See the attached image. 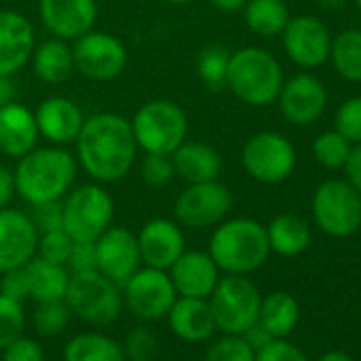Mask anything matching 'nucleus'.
Wrapping results in <instances>:
<instances>
[{"label": "nucleus", "mask_w": 361, "mask_h": 361, "mask_svg": "<svg viewBox=\"0 0 361 361\" xmlns=\"http://www.w3.org/2000/svg\"><path fill=\"white\" fill-rule=\"evenodd\" d=\"M342 170L346 174V180L357 190V194L361 196V142L350 147L348 159H346Z\"/></svg>", "instance_id": "47"}, {"label": "nucleus", "mask_w": 361, "mask_h": 361, "mask_svg": "<svg viewBox=\"0 0 361 361\" xmlns=\"http://www.w3.org/2000/svg\"><path fill=\"white\" fill-rule=\"evenodd\" d=\"M71 308L64 300L56 302H37L32 312V327L39 336H60L71 323Z\"/></svg>", "instance_id": "35"}, {"label": "nucleus", "mask_w": 361, "mask_h": 361, "mask_svg": "<svg viewBox=\"0 0 361 361\" xmlns=\"http://www.w3.org/2000/svg\"><path fill=\"white\" fill-rule=\"evenodd\" d=\"M230 54L226 47L221 45H211L204 47L198 54L196 60V73L200 83L211 90V92H219L226 87V77H228V64H230Z\"/></svg>", "instance_id": "33"}, {"label": "nucleus", "mask_w": 361, "mask_h": 361, "mask_svg": "<svg viewBox=\"0 0 361 361\" xmlns=\"http://www.w3.org/2000/svg\"><path fill=\"white\" fill-rule=\"evenodd\" d=\"M138 145L130 119L117 113L85 117L75 140V157L92 180L102 185L126 178L136 164Z\"/></svg>", "instance_id": "1"}, {"label": "nucleus", "mask_w": 361, "mask_h": 361, "mask_svg": "<svg viewBox=\"0 0 361 361\" xmlns=\"http://www.w3.org/2000/svg\"><path fill=\"white\" fill-rule=\"evenodd\" d=\"M209 3L224 13H236V11L245 9V5L249 3V0H209Z\"/></svg>", "instance_id": "51"}, {"label": "nucleus", "mask_w": 361, "mask_h": 361, "mask_svg": "<svg viewBox=\"0 0 361 361\" xmlns=\"http://www.w3.org/2000/svg\"><path fill=\"white\" fill-rule=\"evenodd\" d=\"M79 164L64 147H35L18 159L13 168L16 192L28 204L60 202L77 180Z\"/></svg>", "instance_id": "2"}, {"label": "nucleus", "mask_w": 361, "mask_h": 361, "mask_svg": "<svg viewBox=\"0 0 361 361\" xmlns=\"http://www.w3.org/2000/svg\"><path fill=\"white\" fill-rule=\"evenodd\" d=\"M140 176L149 188H164L176 176L172 157L161 153H145L140 159Z\"/></svg>", "instance_id": "40"}, {"label": "nucleus", "mask_w": 361, "mask_h": 361, "mask_svg": "<svg viewBox=\"0 0 361 361\" xmlns=\"http://www.w3.org/2000/svg\"><path fill=\"white\" fill-rule=\"evenodd\" d=\"M350 142L336 130H327V132H321L314 142H312V155L314 159L327 168V170H342L346 159H348V153H350Z\"/></svg>", "instance_id": "34"}, {"label": "nucleus", "mask_w": 361, "mask_h": 361, "mask_svg": "<svg viewBox=\"0 0 361 361\" xmlns=\"http://www.w3.org/2000/svg\"><path fill=\"white\" fill-rule=\"evenodd\" d=\"M243 336H245V340H247V342H249V344H251L255 350H259V348H262V346H266L270 340H274V338H272V336H270V334H268V331H266V329H264L259 323L251 325V327H249V329H247Z\"/></svg>", "instance_id": "49"}, {"label": "nucleus", "mask_w": 361, "mask_h": 361, "mask_svg": "<svg viewBox=\"0 0 361 361\" xmlns=\"http://www.w3.org/2000/svg\"><path fill=\"white\" fill-rule=\"evenodd\" d=\"M266 234L270 253H276L281 257H298L310 245V226L306 224V219L293 213L276 215L266 226Z\"/></svg>", "instance_id": "28"}, {"label": "nucleus", "mask_w": 361, "mask_h": 361, "mask_svg": "<svg viewBox=\"0 0 361 361\" xmlns=\"http://www.w3.org/2000/svg\"><path fill=\"white\" fill-rule=\"evenodd\" d=\"M334 130L340 132L350 145L361 142V96H353L338 106Z\"/></svg>", "instance_id": "39"}, {"label": "nucleus", "mask_w": 361, "mask_h": 361, "mask_svg": "<svg viewBox=\"0 0 361 361\" xmlns=\"http://www.w3.org/2000/svg\"><path fill=\"white\" fill-rule=\"evenodd\" d=\"M262 298L264 295L249 276L224 274L209 295L217 331L243 336L251 325L257 323Z\"/></svg>", "instance_id": "8"}, {"label": "nucleus", "mask_w": 361, "mask_h": 361, "mask_svg": "<svg viewBox=\"0 0 361 361\" xmlns=\"http://www.w3.org/2000/svg\"><path fill=\"white\" fill-rule=\"evenodd\" d=\"M73 243H75V240L64 232V228L43 232V234H39L37 255L43 257V259H47V262L66 266V259H68V255H71Z\"/></svg>", "instance_id": "41"}, {"label": "nucleus", "mask_w": 361, "mask_h": 361, "mask_svg": "<svg viewBox=\"0 0 361 361\" xmlns=\"http://www.w3.org/2000/svg\"><path fill=\"white\" fill-rule=\"evenodd\" d=\"M234 198L221 180L192 183L174 202V221L188 230H207L221 224L232 211Z\"/></svg>", "instance_id": "12"}, {"label": "nucleus", "mask_w": 361, "mask_h": 361, "mask_svg": "<svg viewBox=\"0 0 361 361\" xmlns=\"http://www.w3.org/2000/svg\"><path fill=\"white\" fill-rule=\"evenodd\" d=\"M255 361H308L304 350L285 338H274L259 350H255Z\"/></svg>", "instance_id": "42"}, {"label": "nucleus", "mask_w": 361, "mask_h": 361, "mask_svg": "<svg viewBox=\"0 0 361 361\" xmlns=\"http://www.w3.org/2000/svg\"><path fill=\"white\" fill-rule=\"evenodd\" d=\"M39 247V230L26 211L0 209V274L26 266Z\"/></svg>", "instance_id": "16"}, {"label": "nucleus", "mask_w": 361, "mask_h": 361, "mask_svg": "<svg viewBox=\"0 0 361 361\" xmlns=\"http://www.w3.org/2000/svg\"><path fill=\"white\" fill-rule=\"evenodd\" d=\"M115 202L102 183L73 185L62 198V228L73 240L94 243L113 226Z\"/></svg>", "instance_id": "6"}, {"label": "nucleus", "mask_w": 361, "mask_h": 361, "mask_svg": "<svg viewBox=\"0 0 361 361\" xmlns=\"http://www.w3.org/2000/svg\"><path fill=\"white\" fill-rule=\"evenodd\" d=\"M172 166L174 174L180 176L188 185L192 183H207V180H217L224 168L219 151L200 140H185L172 151Z\"/></svg>", "instance_id": "25"}, {"label": "nucleus", "mask_w": 361, "mask_h": 361, "mask_svg": "<svg viewBox=\"0 0 361 361\" xmlns=\"http://www.w3.org/2000/svg\"><path fill=\"white\" fill-rule=\"evenodd\" d=\"M281 115L293 126L314 123L327 106V90L321 79L308 73H300L287 79L279 92Z\"/></svg>", "instance_id": "17"}, {"label": "nucleus", "mask_w": 361, "mask_h": 361, "mask_svg": "<svg viewBox=\"0 0 361 361\" xmlns=\"http://www.w3.org/2000/svg\"><path fill=\"white\" fill-rule=\"evenodd\" d=\"M300 321V304L287 291H272L262 298L257 323L272 338H287Z\"/></svg>", "instance_id": "29"}, {"label": "nucleus", "mask_w": 361, "mask_h": 361, "mask_svg": "<svg viewBox=\"0 0 361 361\" xmlns=\"http://www.w3.org/2000/svg\"><path fill=\"white\" fill-rule=\"evenodd\" d=\"M64 361H126L123 346L100 331H81L75 334L62 353Z\"/></svg>", "instance_id": "30"}, {"label": "nucleus", "mask_w": 361, "mask_h": 361, "mask_svg": "<svg viewBox=\"0 0 361 361\" xmlns=\"http://www.w3.org/2000/svg\"><path fill=\"white\" fill-rule=\"evenodd\" d=\"M170 281L180 298H200L209 300L213 289L221 279V270L209 251L185 249L168 270Z\"/></svg>", "instance_id": "20"}, {"label": "nucleus", "mask_w": 361, "mask_h": 361, "mask_svg": "<svg viewBox=\"0 0 361 361\" xmlns=\"http://www.w3.org/2000/svg\"><path fill=\"white\" fill-rule=\"evenodd\" d=\"M123 308L142 323H155L166 319L168 310L176 302V289L168 270L140 266L123 285Z\"/></svg>", "instance_id": "11"}, {"label": "nucleus", "mask_w": 361, "mask_h": 361, "mask_svg": "<svg viewBox=\"0 0 361 361\" xmlns=\"http://www.w3.org/2000/svg\"><path fill=\"white\" fill-rule=\"evenodd\" d=\"M329 60L342 79L361 83V30L346 28L338 32L331 39Z\"/></svg>", "instance_id": "32"}, {"label": "nucleus", "mask_w": 361, "mask_h": 361, "mask_svg": "<svg viewBox=\"0 0 361 361\" xmlns=\"http://www.w3.org/2000/svg\"><path fill=\"white\" fill-rule=\"evenodd\" d=\"M16 100V83L13 77H0V109Z\"/></svg>", "instance_id": "50"}, {"label": "nucleus", "mask_w": 361, "mask_h": 361, "mask_svg": "<svg viewBox=\"0 0 361 361\" xmlns=\"http://www.w3.org/2000/svg\"><path fill=\"white\" fill-rule=\"evenodd\" d=\"M0 361H45V350L35 338L22 336L3 348Z\"/></svg>", "instance_id": "43"}, {"label": "nucleus", "mask_w": 361, "mask_h": 361, "mask_svg": "<svg viewBox=\"0 0 361 361\" xmlns=\"http://www.w3.org/2000/svg\"><path fill=\"white\" fill-rule=\"evenodd\" d=\"M138 151L172 155L190 136L188 113L172 100H149L140 104L130 119Z\"/></svg>", "instance_id": "5"}, {"label": "nucleus", "mask_w": 361, "mask_h": 361, "mask_svg": "<svg viewBox=\"0 0 361 361\" xmlns=\"http://www.w3.org/2000/svg\"><path fill=\"white\" fill-rule=\"evenodd\" d=\"M30 219L37 226L39 234L62 228V200L60 202H43L30 207Z\"/></svg>", "instance_id": "44"}, {"label": "nucleus", "mask_w": 361, "mask_h": 361, "mask_svg": "<svg viewBox=\"0 0 361 361\" xmlns=\"http://www.w3.org/2000/svg\"><path fill=\"white\" fill-rule=\"evenodd\" d=\"M75 71L90 81H113L128 64L126 45L111 32L90 30L73 41Z\"/></svg>", "instance_id": "13"}, {"label": "nucleus", "mask_w": 361, "mask_h": 361, "mask_svg": "<svg viewBox=\"0 0 361 361\" xmlns=\"http://www.w3.org/2000/svg\"><path fill=\"white\" fill-rule=\"evenodd\" d=\"M204 361H255V348L245 340V336L224 334L209 344Z\"/></svg>", "instance_id": "36"}, {"label": "nucleus", "mask_w": 361, "mask_h": 361, "mask_svg": "<svg viewBox=\"0 0 361 361\" xmlns=\"http://www.w3.org/2000/svg\"><path fill=\"white\" fill-rule=\"evenodd\" d=\"M32 73L39 81L47 85H60L75 73V58H73V43L62 39H47L35 45L30 56Z\"/></svg>", "instance_id": "26"}, {"label": "nucleus", "mask_w": 361, "mask_h": 361, "mask_svg": "<svg viewBox=\"0 0 361 361\" xmlns=\"http://www.w3.org/2000/svg\"><path fill=\"white\" fill-rule=\"evenodd\" d=\"M0 293L11 298V300H18V302L30 300L26 266L13 268V270H7V272L0 274Z\"/></svg>", "instance_id": "45"}, {"label": "nucleus", "mask_w": 361, "mask_h": 361, "mask_svg": "<svg viewBox=\"0 0 361 361\" xmlns=\"http://www.w3.org/2000/svg\"><path fill=\"white\" fill-rule=\"evenodd\" d=\"M317 361H353V357L344 350H327Z\"/></svg>", "instance_id": "52"}, {"label": "nucleus", "mask_w": 361, "mask_h": 361, "mask_svg": "<svg viewBox=\"0 0 361 361\" xmlns=\"http://www.w3.org/2000/svg\"><path fill=\"white\" fill-rule=\"evenodd\" d=\"M64 302L75 317L96 327L115 323L123 312L121 287L98 270L71 274Z\"/></svg>", "instance_id": "7"}, {"label": "nucleus", "mask_w": 361, "mask_h": 361, "mask_svg": "<svg viewBox=\"0 0 361 361\" xmlns=\"http://www.w3.org/2000/svg\"><path fill=\"white\" fill-rule=\"evenodd\" d=\"M26 310L24 304L0 293V350L24 336Z\"/></svg>", "instance_id": "37"}, {"label": "nucleus", "mask_w": 361, "mask_h": 361, "mask_svg": "<svg viewBox=\"0 0 361 361\" xmlns=\"http://www.w3.org/2000/svg\"><path fill=\"white\" fill-rule=\"evenodd\" d=\"M96 270L119 287L142 266L138 238L132 230L111 226L96 240Z\"/></svg>", "instance_id": "15"}, {"label": "nucleus", "mask_w": 361, "mask_h": 361, "mask_svg": "<svg viewBox=\"0 0 361 361\" xmlns=\"http://www.w3.org/2000/svg\"><path fill=\"white\" fill-rule=\"evenodd\" d=\"M312 219L331 238H346L361 228V196L346 178H327L312 194Z\"/></svg>", "instance_id": "9"}, {"label": "nucleus", "mask_w": 361, "mask_h": 361, "mask_svg": "<svg viewBox=\"0 0 361 361\" xmlns=\"http://www.w3.org/2000/svg\"><path fill=\"white\" fill-rule=\"evenodd\" d=\"M126 361H155L159 353V340L149 325H136L123 340Z\"/></svg>", "instance_id": "38"}, {"label": "nucleus", "mask_w": 361, "mask_h": 361, "mask_svg": "<svg viewBox=\"0 0 361 361\" xmlns=\"http://www.w3.org/2000/svg\"><path fill=\"white\" fill-rule=\"evenodd\" d=\"M245 172L264 185H279L287 180L298 164L295 147L281 132L264 130L253 134L240 153Z\"/></svg>", "instance_id": "10"}, {"label": "nucleus", "mask_w": 361, "mask_h": 361, "mask_svg": "<svg viewBox=\"0 0 361 361\" xmlns=\"http://www.w3.org/2000/svg\"><path fill=\"white\" fill-rule=\"evenodd\" d=\"M355 5H357V9L361 11V0H355Z\"/></svg>", "instance_id": "54"}, {"label": "nucleus", "mask_w": 361, "mask_h": 361, "mask_svg": "<svg viewBox=\"0 0 361 361\" xmlns=\"http://www.w3.org/2000/svg\"><path fill=\"white\" fill-rule=\"evenodd\" d=\"M164 3H168V5H190V3H194V0H164Z\"/></svg>", "instance_id": "53"}, {"label": "nucleus", "mask_w": 361, "mask_h": 361, "mask_svg": "<svg viewBox=\"0 0 361 361\" xmlns=\"http://www.w3.org/2000/svg\"><path fill=\"white\" fill-rule=\"evenodd\" d=\"M41 140L35 111L13 100L0 109V153L20 159Z\"/></svg>", "instance_id": "23"}, {"label": "nucleus", "mask_w": 361, "mask_h": 361, "mask_svg": "<svg viewBox=\"0 0 361 361\" xmlns=\"http://www.w3.org/2000/svg\"><path fill=\"white\" fill-rule=\"evenodd\" d=\"M142 266L170 270V266L188 249L185 232L174 219L153 217L136 234Z\"/></svg>", "instance_id": "19"}, {"label": "nucleus", "mask_w": 361, "mask_h": 361, "mask_svg": "<svg viewBox=\"0 0 361 361\" xmlns=\"http://www.w3.org/2000/svg\"><path fill=\"white\" fill-rule=\"evenodd\" d=\"M39 16L51 37L73 43L94 30L98 3L96 0H39Z\"/></svg>", "instance_id": "18"}, {"label": "nucleus", "mask_w": 361, "mask_h": 361, "mask_svg": "<svg viewBox=\"0 0 361 361\" xmlns=\"http://www.w3.org/2000/svg\"><path fill=\"white\" fill-rule=\"evenodd\" d=\"M35 45V28L26 16L0 11V77L18 75L30 62Z\"/></svg>", "instance_id": "22"}, {"label": "nucleus", "mask_w": 361, "mask_h": 361, "mask_svg": "<svg viewBox=\"0 0 361 361\" xmlns=\"http://www.w3.org/2000/svg\"><path fill=\"white\" fill-rule=\"evenodd\" d=\"M66 268H68L71 274L96 270V245L94 243H83V240H75L73 249H71V255L66 259Z\"/></svg>", "instance_id": "46"}, {"label": "nucleus", "mask_w": 361, "mask_h": 361, "mask_svg": "<svg viewBox=\"0 0 361 361\" xmlns=\"http://www.w3.org/2000/svg\"><path fill=\"white\" fill-rule=\"evenodd\" d=\"M287 58L300 68H317L329 60L331 32L314 16L291 18L281 32Z\"/></svg>", "instance_id": "14"}, {"label": "nucleus", "mask_w": 361, "mask_h": 361, "mask_svg": "<svg viewBox=\"0 0 361 361\" xmlns=\"http://www.w3.org/2000/svg\"><path fill=\"white\" fill-rule=\"evenodd\" d=\"M18 196L16 192V174L9 166L0 164V209L11 207L13 198Z\"/></svg>", "instance_id": "48"}, {"label": "nucleus", "mask_w": 361, "mask_h": 361, "mask_svg": "<svg viewBox=\"0 0 361 361\" xmlns=\"http://www.w3.org/2000/svg\"><path fill=\"white\" fill-rule=\"evenodd\" d=\"M37 128L43 140L56 147L75 145L85 115L77 102L66 96H49L35 111Z\"/></svg>", "instance_id": "21"}, {"label": "nucleus", "mask_w": 361, "mask_h": 361, "mask_svg": "<svg viewBox=\"0 0 361 361\" xmlns=\"http://www.w3.org/2000/svg\"><path fill=\"white\" fill-rule=\"evenodd\" d=\"M28 274V291L35 302H56L66 298V289L71 283V272L62 264L47 262L35 255L26 264Z\"/></svg>", "instance_id": "27"}, {"label": "nucleus", "mask_w": 361, "mask_h": 361, "mask_svg": "<svg viewBox=\"0 0 361 361\" xmlns=\"http://www.w3.org/2000/svg\"><path fill=\"white\" fill-rule=\"evenodd\" d=\"M285 83L279 60L255 45L230 54L226 87L249 106H270L276 102Z\"/></svg>", "instance_id": "4"}, {"label": "nucleus", "mask_w": 361, "mask_h": 361, "mask_svg": "<svg viewBox=\"0 0 361 361\" xmlns=\"http://www.w3.org/2000/svg\"><path fill=\"white\" fill-rule=\"evenodd\" d=\"M209 253L221 274H245L259 270L270 257L266 226L249 217L224 219L215 226Z\"/></svg>", "instance_id": "3"}, {"label": "nucleus", "mask_w": 361, "mask_h": 361, "mask_svg": "<svg viewBox=\"0 0 361 361\" xmlns=\"http://www.w3.org/2000/svg\"><path fill=\"white\" fill-rule=\"evenodd\" d=\"M170 331L183 342L200 344L213 338L217 331L209 300L200 298H176L166 314Z\"/></svg>", "instance_id": "24"}, {"label": "nucleus", "mask_w": 361, "mask_h": 361, "mask_svg": "<svg viewBox=\"0 0 361 361\" xmlns=\"http://www.w3.org/2000/svg\"><path fill=\"white\" fill-rule=\"evenodd\" d=\"M243 11L247 28L264 39L281 37L291 20L285 0H249Z\"/></svg>", "instance_id": "31"}]
</instances>
